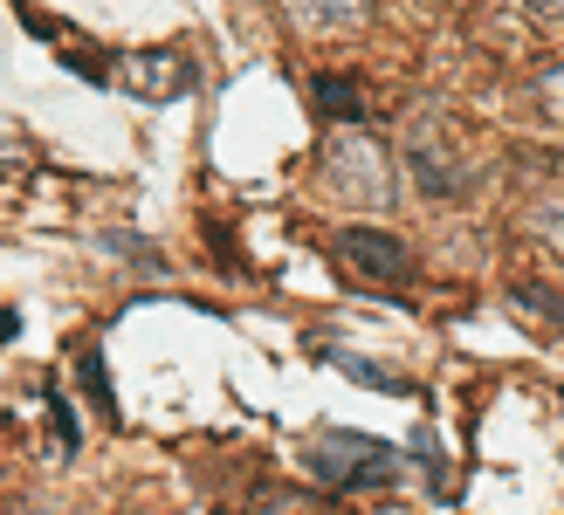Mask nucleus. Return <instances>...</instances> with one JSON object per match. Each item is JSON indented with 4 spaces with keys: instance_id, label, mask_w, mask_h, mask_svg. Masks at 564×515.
I'll return each instance as SVG.
<instances>
[{
    "instance_id": "1",
    "label": "nucleus",
    "mask_w": 564,
    "mask_h": 515,
    "mask_svg": "<svg viewBox=\"0 0 564 515\" xmlns=\"http://www.w3.org/2000/svg\"><path fill=\"white\" fill-rule=\"evenodd\" d=\"M317 186L330 199H345V207H392L400 172H392L386 138H372V131H337L330 145H324V158H317Z\"/></svg>"
},
{
    "instance_id": "2",
    "label": "nucleus",
    "mask_w": 564,
    "mask_h": 515,
    "mask_svg": "<svg viewBox=\"0 0 564 515\" xmlns=\"http://www.w3.org/2000/svg\"><path fill=\"white\" fill-rule=\"evenodd\" d=\"M303 468L317 474L324 489H392V481L406 474V453L372 440V434H345V426H330V434H310Z\"/></svg>"
},
{
    "instance_id": "3",
    "label": "nucleus",
    "mask_w": 564,
    "mask_h": 515,
    "mask_svg": "<svg viewBox=\"0 0 564 515\" xmlns=\"http://www.w3.org/2000/svg\"><path fill=\"white\" fill-rule=\"evenodd\" d=\"M337 254L358 269V275H372V282H413V254H406V241H392L386 227H337Z\"/></svg>"
},
{
    "instance_id": "4",
    "label": "nucleus",
    "mask_w": 564,
    "mask_h": 515,
    "mask_svg": "<svg viewBox=\"0 0 564 515\" xmlns=\"http://www.w3.org/2000/svg\"><path fill=\"white\" fill-rule=\"evenodd\" d=\"M365 14H372L365 0H290L296 35H358Z\"/></svg>"
},
{
    "instance_id": "5",
    "label": "nucleus",
    "mask_w": 564,
    "mask_h": 515,
    "mask_svg": "<svg viewBox=\"0 0 564 515\" xmlns=\"http://www.w3.org/2000/svg\"><path fill=\"white\" fill-rule=\"evenodd\" d=\"M124 69L138 76V97H186V83H193L186 55H131Z\"/></svg>"
},
{
    "instance_id": "6",
    "label": "nucleus",
    "mask_w": 564,
    "mask_h": 515,
    "mask_svg": "<svg viewBox=\"0 0 564 515\" xmlns=\"http://www.w3.org/2000/svg\"><path fill=\"white\" fill-rule=\"evenodd\" d=\"M330 364L345 371L351 385H365V392H406V379H392V371H379L372 358H358V351H330Z\"/></svg>"
},
{
    "instance_id": "7",
    "label": "nucleus",
    "mask_w": 564,
    "mask_h": 515,
    "mask_svg": "<svg viewBox=\"0 0 564 515\" xmlns=\"http://www.w3.org/2000/svg\"><path fill=\"white\" fill-rule=\"evenodd\" d=\"M104 254H118V262L138 269V275H165V254H152L138 234H104Z\"/></svg>"
},
{
    "instance_id": "8",
    "label": "nucleus",
    "mask_w": 564,
    "mask_h": 515,
    "mask_svg": "<svg viewBox=\"0 0 564 515\" xmlns=\"http://www.w3.org/2000/svg\"><path fill=\"white\" fill-rule=\"evenodd\" d=\"M76 379H83V392H90V406H97L104 419H118V398H110V385H104V364H97V351H83V358H76Z\"/></svg>"
},
{
    "instance_id": "9",
    "label": "nucleus",
    "mask_w": 564,
    "mask_h": 515,
    "mask_svg": "<svg viewBox=\"0 0 564 515\" xmlns=\"http://www.w3.org/2000/svg\"><path fill=\"white\" fill-rule=\"evenodd\" d=\"M317 103L330 110V118H358V83L351 76H324L317 83Z\"/></svg>"
},
{
    "instance_id": "10",
    "label": "nucleus",
    "mask_w": 564,
    "mask_h": 515,
    "mask_svg": "<svg viewBox=\"0 0 564 515\" xmlns=\"http://www.w3.org/2000/svg\"><path fill=\"white\" fill-rule=\"evenodd\" d=\"M256 515H330V508H324V502H310V495H296V489H275V495L256 502Z\"/></svg>"
},
{
    "instance_id": "11",
    "label": "nucleus",
    "mask_w": 564,
    "mask_h": 515,
    "mask_svg": "<svg viewBox=\"0 0 564 515\" xmlns=\"http://www.w3.org/2000/svg\"><path fill=\"white\" fill-rule=\"evenodd\" d=\"M538 103H544V110H551V118L564 124V63H551V69L538 76Z\"/></svg>"
},
{
    "instance_id": "12",
    "label": "nucleus",
    "mask_w": 564,
    "mask_h": 515,
    "mask_svg": "<svg viewBox=\"0 0 564 515\" xmlns=\"http://www.w3.org/2000/svg\"><path fill=\"white\" fill-rule=\"evenodd\" d=\"M523 8L538 14V21H557V14H564V0H523Z\"/></svg>"
},
{
    "instance_id": "13",
    "label": "nucleus",
    "mask_w": 564,
    "mask_h": 515,
    "mask_svg": "<svg viewBox=\"0 0 564 515\" xmlns=\"http://www.w3.org/2000/svg\"><path fill=\"white\" fill-rule=\"evenodd\" d=\"M14 515H42V508H35V502H28V508H14Z\"/></svg>"
}]
</instances>
